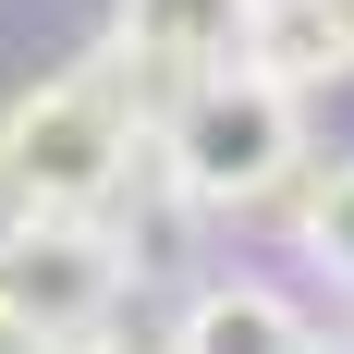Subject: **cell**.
I'll use <instances>...</instances> for the list:
<instances>
[{
	"label": "cell",
	"instance_id": "obj_5",
	"mask_svg": "<svg viewBox=\"0 0 354 354\" xmlns=\"http://www.w3.org/2000/svg\"><path fill=\"white\" fill-rule=\"evenodd\" d=\"M171 342L183 354H232V342H318V330H306V306L269 293V281H196L183 318H171Z\"/></svg>",
	"mask_w": 354,
	"mask_h": 354
},
{
	"label": "cell",
	"instance_id": "obj_4",
	"mask_svg": "<svg viewBox=\"0 0 354 354\" xmlns=\"http://www.w3.org/2000/svg\"><path fill=\"white\" fill-rule=\"evenodd\" d=\"M257 12L269 0H110V49L147 73V98H171L196 73L257 62Z\"/></svg>",
	"mask_w": 354,
	"mask_h": 354
},
{
	"label": "cell",
	"instance_id": "obj_1",
	"mask_svg": "<svg viewBox=\"0 0 354 354\" xmlns=\"http://www.w3.org/2000/svg\"><path fill=\"white\" fill-rule=\"evenodd\" d=\"M147 159H159V183H171L183 208H269V196H293V171H306V86L269 62H232V73H196V86H171V98L147 110Z\"/></svg>",
	"mask_w": 354,
	"mask_h": 354
},
{
	"label": "cell",
	"instance_id": "obj_3",
	"mask_svg": "<svg viewBox=\"0 0 354 354\" xmlns=\"http://www.w3.org/2000/svg\"><path fill=\"white\" fill-rule=\"evenodd\" d=\"M135 293V245L98 208H0V330L12 342H98Z\"/></svg>",
	"mask_w": 354,
	"mask_h": 354
},
{
	"label": "cell",
	"instance_id": "obj_2",
	"mask_svg": "<svg viewBox=\"0 0 354 354\" xmlns=\"http://www.w3.org/2000/svg\"><path fill=\"white\" fill-rule=\"evenodd\" d=\"M147 73L122 49L49 73L0 110V208H110L147 159Z\"/></svg>",
	"mask_w": 354,
	"mask_h": 354
},
{
	"label": "cell",
	"instance_id": "obj_7",
	"mask_svg": "<svg viewBox=\"0 0 354 354\" xmlns=\"http://www.w3.org/2000/svg\"><path fill=\"white\" fill-rule=\"evenodd\" d=\"M293 257H306L330 293H354V159L293 171Z\"/></svg>",
	"mask_w": 354,
	"mask_h": 354
},
{
	"label": "cell",
	"instance_id": "obj_6",
	"mask_svg": "<svg viewBox=\"0 0 354 354\" xmlns=\"http://www.w3.org/2000/svg\"><path fill=\"white\" fill-rule=\"evenodd\" d=\"M257 62L293 73L306 98L342 86V73H354V0H269V12H257Z\"/></svg>",
	"mask_w": 354,
	"mask_h": 354
}]
</instances>
